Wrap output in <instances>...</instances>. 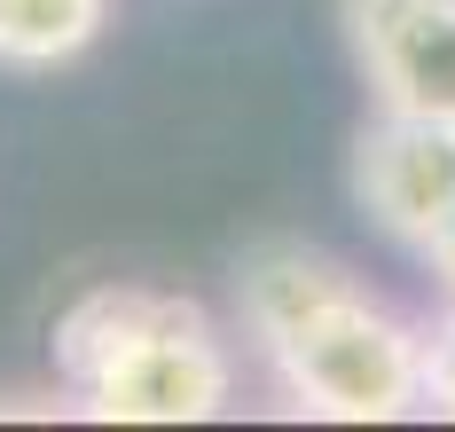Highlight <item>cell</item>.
I'll list each match as a JSON object with an SVG mask.
<instances>
[{
    "mask_svg": "<svg viewBox=\"0 0 455 432\" xmlns=\"http://www.w3.org/2000/svg\"><path fill=\"white\" fill-rule=\"evenodd\" d=\"M369 110H409L455 126V0H338Z\"/></svg>",
    "mask_w": 455,
    "mask_h": 432,
    "instance_id": "cell-4",
    "label": "cell"
},
{
    "mask_svg": "<svg viewBox=\"0 0 455 432\" xmlns=\"http://www.w3.org/2000/svg\"><path fill=\"white\" fill-rule=\"evenodd\" d=\"M424 417L455 425V307L424 323Z\"/></svg>",
    "mask_w": 455,
    "mask_h": 432,
    "instance_id": "cell-6",
    "label": "cell"
},
{
    "mask_svg": "<svg viewBox=\"0 0 455 432\" xmlns=\"http://www.w3.org/2000/svg\"><path fill=\"white\" fill-rule=\"evenodd\" d=\"M110 16H118V0H0V71L55 79L102 48Z\"/></svg>",
    "mask_w": 455,
    "mask_h": 432,
    "instance_id": "cell-5",
    "label": "cell"
},
{
    "mask_svg": "<svg viewBox=\"0 0 455 432\" xmlns=\"http://www.w3.org/2000/svg\"><path fill=\"white\" fill-rule=\"evenodd\" d=\"M55 385L94 425H212L243 393V354L181 291L94 284L55 323Z\"/></svg>",
    "mask_w": 455,
    "mask_h": 432,
    "instance_id": "cell-2",
    "label": "cell"
},
{
    "mask_svg": "<svg viewBox=\"0 0 455 432\" xmlns=\"http://www.w3.org/2000/svg\"><path fill=\"white\" fill-rule=\"evenodd\" d=\"M235 338L291 417L401 425L424 417V323L315 244H259L235 268Z\"/></svg>",
    "mask_w": 455,
    "mask_h": 432,
    "instance_id": "cell-1",
    "label": "cell"
},
{
    "mask_svg": "<svg viewBox=\"0 0 455 432\" xmlns=\"http://www.w3.org/2000/svg\"><path fill=\"white\" fill-rule=\"evenodd\" d=\"M416 268L432 276V291H440V307H455V212L432 228V236L416 244Z\"/></svg>",
    "mask_w": 455,
    "mask_h": 432,
    "instance_id": "cell-7",
    "label": "cell"
},
{
    "mask_svg": "<svg viewBox=\"0 0 455 432\" xmlns=\"http://www.w3.org/2000/svg\"><path fill=\"white\" fill-rule=\"evenodd\" d=\"M346 189L385 244L416 252L455 212V126L409 118V110H369L346 149Z\"/></svg>",
    "mask_w": 455,
    "mask_h": 432,
    "instance_id": "cell-3",
    "label": "cell"
}]
</instances>
